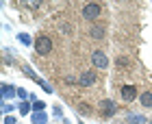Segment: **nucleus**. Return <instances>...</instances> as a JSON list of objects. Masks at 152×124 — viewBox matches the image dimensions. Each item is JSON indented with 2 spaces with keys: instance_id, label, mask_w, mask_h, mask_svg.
<instances>
[{
  "instance_id": "nucleus-13",
  "label": "nucleus",
  "mask_w": 152,
  "mask_h": 124,
  "mask_svg": "<svg viewBox=\"0 0 152 124\" xmlns=\"http://www.w3.org/2000/svg\"><path fill=\"white\" fill-rule=\"evenodd\" d=\"M18 39L22 46H33V37L28 35V33H18Z\"/></svg>"
},
{
  "instance_id": "nucleus-10",
  "label": "nucleus",
  "mask_w": 152,
  "mask_h": 124,
  "mask_svg": "<svg viewBox=\"0 0 152 124\" xmlns=\"http://www.w3.org/2000/svg\"><path fill=\"white\" fill-rule=\"evenodd\" d=\"M31 109H33V102H31V100H20V102H18L20 115H31Z\"/></svg>"
},
{
  "instance_id": "nucleus-6",
  "label": "nucleus",
  "mask_w": 152,
  "mask_h": 124,
  "mask_svg": "<svg viewBox=\"0 0 152 124\" xmlns=\"http://www.w3.org/2000/svg\"><path fill=\"white\" fill-rule=\"evenodd\" d=\"M98 81V74H96L94 70H85L78 76V85H83V87H89V85H94V83Z\"/></svg>"
},
{
  "instance_id": "nucleus-17",
  "label": "nucleus",
  "mask_w": 152,
  "mask_h": 124,
  "mask_svg": "<svg viewBox=\"0 0 152 124\" xmlns=\"http://www.w3.org/2000/svg\"><path fill=\"white\" fill-rule=\"evenodd\" d=\"M18 98H20V100H31V94L26 92L24 87H18Z\"/></svg>"
},
{
  "instance_id": "nucleus-26",
  "label": "nucleus",
  "mask_w": 152,
  "mask_h": 124,
  "mask_svg": "<svg viewBox=\"0 0 152 124\" xmlns=\"http://www.w3.org/2000/svg\"><path fill=\"white\" fill-rule=\"evenodd\" d=\"M78 124H83V122H78Z\"/></svg>"
},
{
  "instance_id": "nucleus-9",
  "label": "nucleus",
  "mask_w": 152,
  "mask_h": 124,
  "mask_svg": "<svg viewBox=\"0 0 152 124\" xmlns=\"http://www.w3.org/2000/svg\"><path fill=\"white\" fill-rule=\"evenodd\" d=\"M89 37H91L94 41H100L102 37H104V26L102 24H94L91 31H89Z\"/></svg>"
},
{
  "instance_id": "nucleus-25",
  "label": "nucleus",
  "mask_w": 152,
  "mask_h": 124,
  "mask_svg": "<svg viewBox=\"0 0 152 124\" xmlns=\"http://www.w3.org/2000/svg\"><path fill=\"white\" fill-rule=\"evenodd\" d=\"M148 124H152V118H150V122H148Z\"/></svg>"
},
{
  "instance_id": "nucleus-12",
  "label": "nucleus",
  "mask_w": 152,
  "mask_h": 124,
  "mask_svg": "<svg viewBox=\"0 0 152 124\" xmlns=\"http://www.w3.org/2000/svg\"><path fill=\"white\" fill-rule=\"evenodd\" d=\"M31 122H33V124H48V115H46V111L31 113Z\"/></svg>"
},
{
  "instance_id": "nucleus-1",
  "label": "nucleus",
  "mask_w": 152,
  "mask_h": 124,
  "mask_svg": "<svg viewBox=\"0 0 152 124\" xmlns=\"http://www.w3.org/2000/svg\"><path fill=\"white\" fill-rule=\"evenodd\" d=\"M83 18L87 20V22H94V20H98L102 15V4L98 2H87V4H83Z\"/></svg>"
},
{
  "instance_id": "nucleus-23",
  "label": "nucleus",
  "mask_w": 152,
  "mask_h": 124,
  "mask_svg": "<svg viewBox=\"0 0 152 124\" xmlns=\"http://www.w3.org/2000/svg\"><path fill=\"white\" fill-rule=\"evenodd\" d=\"M117 65H128V61L124 59V57H117Z\"/></svg>"
},
{
  "instance_id": "nucleus-14",
  "label": "nucleus",
  "mask_w": 152,
  "mask_h": 124,
  "mask_svg": "<svg viewBox=\"0 0 152 124\" xmlns=\"http://www.w3.org/2000/svg\"><path fill=\"white\" fill-rule=\"evenodd\" d=\"M22 72H24V74H26L28 79H33V81H39V76L35 74V70H33L31 65H26V63H24V65H22Z\"/></svg>"
},
{
  "instance_id": "nucleus-2",
  "label": "nucleus",
  "mask_w": 152,
  "mask_h": 124,
  "mask_svg": "<svg viewBox=\"0 0 152 124\" xmlns=\"http://www.w3.org/2000/svg\"><path fill=\"white\" fill-rule=\"evenodd\" d=\"M35 52L41 54V57L50 54V52H52V39L48 37V35H39V37L35 39Z\"/></svg>"
},
{
  "instance_id": "nucleus-24",
  "label": "nucleus",
  "mask_w": 152,
  "mask_h": 124,
  "mask_svg": "<svg viewBox=\"0 0 152 124\" xmlns=\"http://www.w3.org/2000/svg\"><path fill=\"white\" fill-rule=\"evenodd\" d=\"M65 83H67V85H72V83H76V79L74 76H65Z\"/></svg>"
},
{
  "instance_id": "nucleus-18",
  "label": "nucleus",
  "mask_w": 152,
  "mask_h": 124,
  "mask_svg": "<svg viewBox=\"0 0 152 124\" xmlns=\"http://www.w3.org/2000/svg\"><path fill=\"white\" fill-rule=\"evenodd\" d=\"M78 111L85 113V115H89V113H91V107H89L87 102H80V105H78Z\"/></svg>"
},
{
  "instance_id": "nucleus-3",
  "label": "nucleus",
  "mask_w": 152,
  "mask_h": 124,
  "mask_svg": "<svg viewBox=\"0 0 152 124\" xmlns=\"http://www.w3.org/2000/svg\"><path fill=\"white\" fill-rule=\"evenodd\" d=\"M100 113H102V118H113L117 113V102L111 100V98L100 100Z\"/></svg>"
},
{
  "instance_id": "nucleus-15",
  "label": "nucleus",
  "mask_w": 152,
  "mask_h": 124,
  "mask_svg": "<svg viewBox=\"0 0 152 124\" xmlns=\"http://www.w3.org/2000/svg\"><path fill=\"white\" fill-rule=\"evenodd\" d=\"M44 109H46L44 100H35V102H33V113H39V111H44Z\"/></svg>"
},
{
  "instance_id": "nucleus-4",
  "label": "nucleus",
  "mask_w": 152,
  "mask_h": 124,
  "mask_svg": "<svg viewBox=\"0 0 152 124\" xmlns=\"http://www.w3.org/2000/svg\"><path fill=\"white\" fill-rule=\"evenodd\" d=\"M91 65H94V70H104V68L109 65V57L102 50H94V54H91Z\"/></svg>"
},
{
  "instance_id": "nucleus-5",
  "label": "nucleus",
  "mask_w": 152,
  "mask_h": 124,
  "mask_svg": "<svg viewBox=\"0 0 152 124\" xmlns=\"http://www.w3.org/2000/svg\"><path fill=\"white\" fill-rule=\"evenodd\" d=\"M120 96H122L124 102H133V100H137V87L135 85H122Z\"/></svg>"
},
{
  "instance_id": "nucleus-11",
  "label": "nucleus",
  "mask_w": 152,
  "mask_h": 124,
  "mask_svg": "<svg viewBox=\"0 0 152 124\" xmlns=\"http://www.w3.org/2000/svg\"><path fill=\"white\" fill-rule=\"evenodd\" d=\"M139 102L143 109H152V92H141L139 94Z\"/></svg>"
},
{
  "instance_id": "nucleus-20",
  "label": "nucleus",
  "mask_w": 152,
  "mask_h": 124,
  "mask_svg": "<svg viewBox=\"0 0 152 124\" xmlns=\"http://www.w3.org/2000/svg\"><path fill=\"white\" fill-rule=\"evenodd\" d=\"M26 7H28V9H39L41 7V0H28V2H24Z\"/></svg>"
},
{
  "instance_id": "nucleus-19",
  "label": "nucleus",
  "mask_w": 152,
  "mask_h": 124,
  "mask_svg": "<svg viewBox=\"0 0 152 124\" xmlns=\"http://www.w3.org/2000/svg\"><path fill=\"white\" fill-rule=\"evenodd\" d=\"M0 109H2V113H4V115H11V111H13L15 107L9 105V102H2V107H0Z\"/></svg>"
},
{
  "instance_id": "nucleus-22",
  "label": "nucleus",
  "mask_w": 152,
  "mask_h": 124,
  "mask_svg": "<svg viewBox=\"0 0 152 124\" xmlns=\"http://www.w3.org/2000/svg\"><path fill=\"white\" fill-rule=\"evenodd\" d=\"M52 115H54V118H63V109H61L59 105H54L52 107Z\"/></svg>"
},
{
  "instance_id": "nucleus-16",
  "label": "nucleus",
  "mask_w": 152,
  "mask_h": 124,
  "mask_svg": "<svg viewBox=\"0 0 152 124\" xmlns=\"http://www.w3.org/2000/svg\"><path fill=\"white\" fill-rule=\"evenodd\" d=\"M37 83H39V87L44 89V92H48V94H52V92H54V89H52V85H50V83H48V81H44V79H39Z\"/></svg>"
},
{
  "instance_id": "nucleus-21",
  "label": "nucleus",
  "mask_w": 152,
  "mask_h": 124,
  "mask_svg": "<svg viewBox=\"0 0 152 124\" xmlns=\"http://www.w3.org/2000/svg\"><path fill=\"white\" fill-rule=\"evenodd\" d=\"M2 124H18V118H15V115H4Z\"/></svg>"
},
{
  "instance_id": "nucleus-7",
  "label": "nucleus",
  "mask_w": 152,
  "mask_h": 124,
  "mask_svg": "<svg viewBox=\"0 0 152 124\" xmlns=\"http://www.w3.org/2000/svg\"><path fill=\"white\" fill-rule=\"evenodd\" d=\"M0 96H2L4 102L9 98H15V96H18V87L15 85H9V83H2V85H0Z\"/></svg>"
},
{
  "instance_id": "nucleus-8",
  "label": "nucleus",
  "mask_w": 152,
  "mask_h": 124,
  "mask_svg": "<svg viewBox=\"0 0 152 124\" xmlns=\"http://www.w3.org/2000/svg\"><path fill=\"white\" fill-rule=\"evenodd\" d=\"M126 122H128V124H148L150 120H146V115H141V113L128 111V113H126Z\"/></svg>"
}]
</instances>
